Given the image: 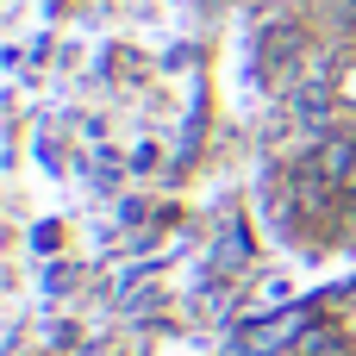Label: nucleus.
<instances>
[{
  "mask_svg": "<svg viewBox=\"0 0 356 356\" xmlns=\"http://www.w3.org/2000/svg\"><path fill=\"white\" fill-rule=\"evenodd\" d=\"M294 356H350V344H344V332H332V325H307L300 344H294Z\"/></svg>",
  "mask_w": 356,
  "mask_h": 356,
  "instance_id": "obj_1",
  "label": "nucleus"
},
{
  "mask_svg": "<svg viewBox=\"0 0 356 356\" xmlns=\"http://www.w3.org/2000/svg\"><path fill=\"white\" fill-rule=\"evenodd\" d=\"M350 188H356V175H350Z\"/></svg>",
  "mask_w": 356,
  "mask_h": 356,
  "instance_id": "obj_2",
  "label": "nucleus"
}]
</instances>
